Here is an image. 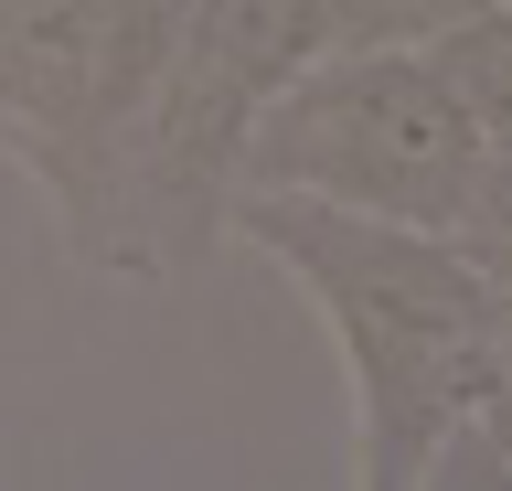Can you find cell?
Instances as JSON below:
<instances>
[{"mask_svg":"<svg viewBox=\"0 0 512 491\" xmlns=\"http://www.w3.org/2000/svg\"><path fill=\"white\" fill-rule=\"evenodd\" d=\"M448 246H459L491 289H512V150H480L470 193H459V214H448Z\"/></svg>","mask_w":512,"mask_h":491,"instance_id":"8992f818","label":"cell"},{"mask_svg":"<svg viewBox=\"0 0 512 491\" xmlns=\"http://www.w3.org/2000/svg\"><path fill=\"white\" fill-rule=\"evenodd\" d=\"M480 150L491 139L470 129V107H459V86L438 75L427 43H320L310 65L256 107L246 182L256 193H320L342 214H384V225H438L448 235Z\"/></svg>","mask_w":512,"mask_h":491,"instance_id":"3957f363","label":"cell"},{"mask_svg":"<svg viewBox=\"0 0 512 491\" xmlns=\"http://www.w3.org/2000/svg\"><path fill=\"white\" fill-rule=\"evenodd\" d=\"M192 0H0V150L43 182L64 246L86 225L107 150L139 118Z\"/></svg>","mask_w":512,"mask_h":491,"instance_id":"277c9868","label":"cell"},{"mask_svg":"<svg viewBox=\"0 0 512 491\" xmlns=\"http://www.w3.org/2000/svg\"><path fill=\"white\" fill-rule=\"evenodd\" d=\"M427 54H438V75L459 86L470 129L491 139V150H512V0H491V11H459L448 33H427Z\"/></svg>","mask_w":512,"mask_h":491,"instance_id":"5b68a950","label":"cell"},{"mask_svg":"<svg viewBox=\"0 0 512 491\" xmlns=\"http://www.w3.org/2000/svg\"><path fill=\"white\" fill-rule=\"evenodd\" d=\"M224 246H256L320 310L352 385V481L416 491L438 427L470 406L491 278L438 225H384V214H342L320 193H256V182L224 214Z\"/></svg>","mask_w":512,"mask_h":491,"instance_id":"6da1fadb","label":"cell"},{"mask_svg":"<svg viewBox=\"0 0 512 491\" xmlns=\"http://www.w3.org/2000/svg\"><path fill=\"white\" fill-rule=\"evenodd\" d=\"M320 43H331V0H192L160 75H150V97H139V118L107 150V182H96L64 257L96 267V278L182 289L224 246L256 107L278 97Z\"/></svg>","mask_w":512,"mask_h":491,"instance_id":"7a4b0ae2","label":"cell"}]
</instances>
